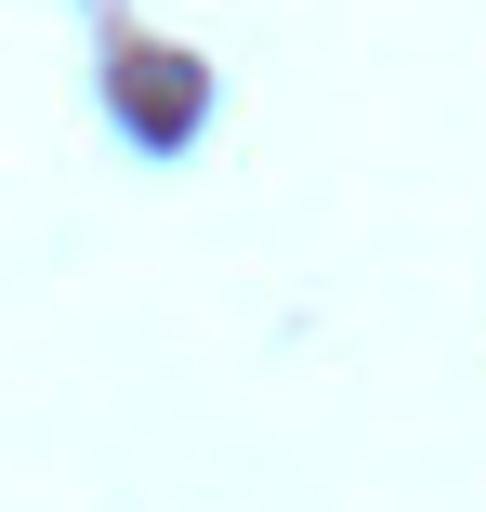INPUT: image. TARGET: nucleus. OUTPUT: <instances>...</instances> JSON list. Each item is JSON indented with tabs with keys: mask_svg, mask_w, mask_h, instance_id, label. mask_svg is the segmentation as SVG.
Masks as SVG:
<instances>
[]
</instances>
